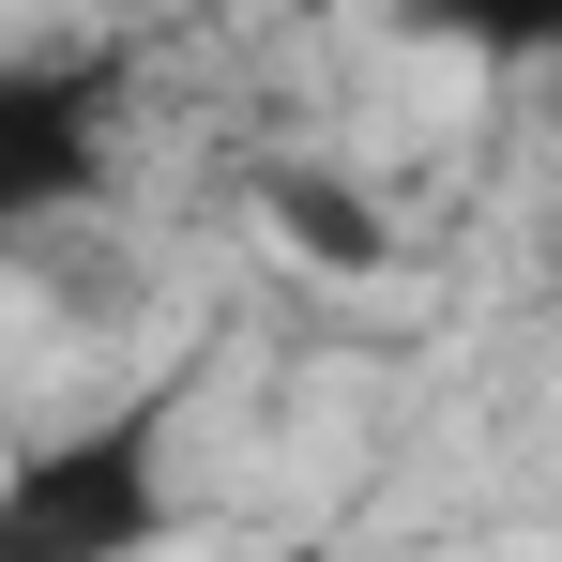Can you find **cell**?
I'll return each mask as SVG.
<instances>
[{"mask_svg": "<svg viewBox=\"0 0 562 562\" xmlns=\"http://www.w3.org/2000/svg\"><path fill=\"white\" fill-rule=\"evenodd\" d=\"M153 532V486H137V426L92 457H46L0 486V562H122Z\"/></svg>", "mask_w": 562, "mask_h": 562, "instance_id": "6da1fadb", "label": "cell"}]
</instances>
